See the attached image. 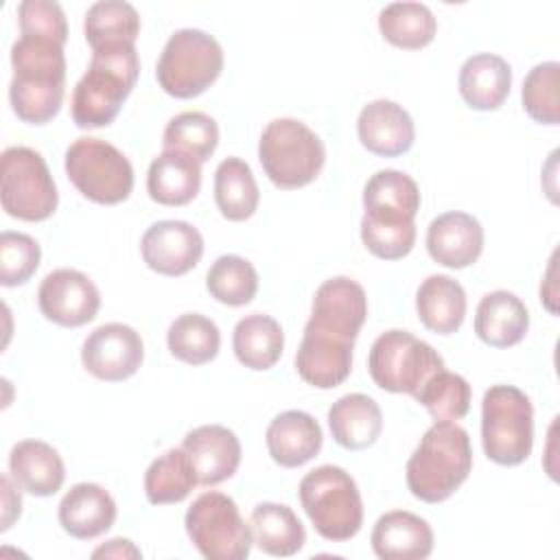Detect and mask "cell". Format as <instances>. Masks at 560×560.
I'll list each match as a JSON object with an SVG mask.
<instances>
[{
  "label": "cell",
  "instance_id": "cell-1",
  "mask_svg": "<svg viewBox=\"0 0 560 560\" xmlns=\"http://www.w3.org/2000/svg\"><path fill=\"white\" fill-rule=\"evenodd\" d=\"M11 66L9 98L15 116L28 125L50 122L66 94L63 42L22 33L11 46Z\"/></svg>",
  "mask_w": 560,
  "mask_h": 560
},
{
  "label": "cell",
  "instance_id": "cell-2",
  "mask_svg": "<svg viewBox=\"0 0 560 560\" xmlns=\"http://www.w3.org/2000/svg\"><path fill=\"white\" fill-rule=\"evenodd\" d=\"M140 74L136 44H112L92 50L90 66L72 92V120L81 129L114 122Z\"/></svg>",
  "mask_w": 560,
  "mask_h": 560
},
{
  "label": "cell",
  "instance_id": "cell-3",
  "mask_svg": "<svg viewBox=\"0 0 560 560\" xmlns=\"http://www.w3.org/2000/svg\"><path fill=\"white\" fill-rule=\"evenodd\" d=\"M468 431L457 422H433L407 459V488L424 503L446 501L470 475Z\"/></svg>",
  "mask_w": 560,
  "mask_h": 560
},
{
  "label": "cell",
  "instance_id": "cell-4",
  "mask_svg": "<svg viewBox=\"0 0 560 560\" xmlns=\"http://www.w3.org/2000/svg\"><path fill=\"white\" fill-rule=\"evenodd\" d=\"M300 503L326 540L346 542L363 525V501L357 481L339 466L324 464L306 472L300 481Z\"/></svg>",
  "mask_w": 560,
  "mask_h": 560
},
{
  "label": "cell",
  "instance_id": "cell-5",
  "mask_svg": "<svg viewBox=\"0 0 560 560\" xmlns=\"http://www.w3.org/2000/svg\"><path fill=\"white\" fill-rule=\"evenodd\" d=\"M258 160L278 188L293 190L311 184L322 173L326 149L302 120L276 118L260 133Z\"/></svg>",
  "mask_w": 560,
  "mask_h": 560
},
{
  "label": "cell",
  "instance_id": "cell-6",
  "mask_svg": "<svg viewBox=\"0 0 560 560\" xmlns=\"http://www.w3.org/2000/svg\"><path fill=\"white\" fill-rule=\"evenodd\" d=\"M481 444L499 466L523 464L534 444V407L514 385H492L481 402Z\"/></svg>",
  "mask_w": 560,
  "mask_h": 560
},
{
  "label": "cell",
  "instance_id": "cell-7",
  "mask_svg": "<svg viewBox=\"0 0 560 560\" xmlns=\"http://www.w3.org/2000/svg\"><path fill=\"white\" fill-rule=\"evenodd\" d=\"M372 381L392 394L416 398L420 389L444 370V359L409 330H385L378 335L368 354Z\"/></svg>",
  "mask_w": 560,
  "mask_h": 560
},
{
  "label": "cell",
  "instance_id": "cell-8",
  "mask_svg": "<svg viewBox=\"0 0 560 560\" xmlns=\"http://www.w3.org/2000/svg\"><path fill=\"white\" fill-rule=\"evenodd\" d=\"M223 70L221 44L199 28L175 31L155 66L160 88L175 98L203 94Z\"/></svg>",
  "mask_w": 560,
  "mask_h": 560
},
{
  "label": "cell",
  "instance_id": "cell-9",
  "mask_svg": "<svg viewBox=\"0 0 560 560\" xmlns=\"http://www.w3.org/2000/svg\"><path fill=\"white\" fill-rule=\"evenodd\" d=\"M66 175L94 203L114 206L133 190V166L122 151L98 138H77L66 151Z\"/></svg>",
  "mask_w": 560,
  "mask_h": 560
},
{
  "label": "cell",
  "instance_id": "cell-10",
  "mask_svg": "<svg viewBox=\"0 0 560 560\" xmlns=\"http://www.w3.org/2000/svg\"><path fill=\"white\" fill-rule=\"evenodd\" d=\"M0 201L9 217L44 221L59 203L55 179L46 160L31 147H7L2 151Z\"/></svg>",
  "mask_w": 560,
  "mask_h": 560
},
{
  "label": "cell",
  "instance_id": "cell-11",
  "mask_svg": "<svg viewBox=\"0 0 560 560\" xmlns=\"http://www.w3.org/2000/svg\"><path fill=\"white\" fill-rule=\"evenodd\" d=\"M186 532L195 549L208 560H245L252 549V529L232 497L199 494L186 512Z\"/></svg>",
  "mask_w": 560,
  "mask_h": 560
},
{
  "label": "cell",
  "instance_id": "cell-12",
  "mask_svg": "<svg viewBox=\"0 0 560 560\" xmlns=\"http://www.w3.org/2000/svg\"><path fill=\"white\" fill-rule=\"evenodd\" d=\"M144 359L142 337L127 324L109 322L88 335L81 346L83 368L98 381L118 383L138 372Z\"/></svg>",
  "mask_w": 560,
  "mask_h": 560
},
{
  "label": "cell",
  "instance_id": "cell-13",
  "mask_svg": "<svg viewBox=\"0 0 560 560\" xmlns=\"http://www.w3.org/2000/svg\"><path fill=\"white\" fill-rule=\"evenodd\" d=\"M37 304L46 319L66 328H79L96 317L101 293L85 273L63 267L42 280Z\"/></svg>",
  "mask_w": 560,
  "mask_h": 560
},
{
  "label": "cell",
  "instance_id": "cell-14",
  "mask_svg": "<svg viewBox=\"0 0 560 560\" xmlns=\"http://www.w3.org/2000/svg\"><path fill=\"white\" fill-rule=\"evenodd\" d=\"M354 341L306 324L295 354L300 378L317 389L341 385L352 370Z\"/></svg>",
  "mask_w": 560,
  "mask_h": 560
},
{
  "label": "cell",
  "instance_id": "cell-15",
  "mask_svg": "<svg viewBox=\"0 0 560 560\" xmlns=\"http://www.w3.org/2000/svg\"><path fill=\"white\" fill-rule=\"evenodd\" d=\"M142 260L162 276H184L203 256V238L199 230L186 221L164 219L153 223L140 243Z\"/></svg>",
  "mask_w": 560,
  "mask_h": 560
},
{
  "label": "cell",
  "instance_id": "cell-16",
  "mask_svg": "<svg viewBox=\"0 0 560 560\" xmlns=\"http://www.w3.org/2000/svg\"><path fill=\"white\" fill-rule=\"evenodd\" d=\"M368 317V295L359 282L337 276L319 284L313 298L311 319L306 324L322 330L357 339Z\"/></svg>",
  "mask_w": 560,
  "mask_h": 560
},
{
  "label": "cell",
  "instance_id": "cell-17",
  "mask_svg": "<svg viewBox=\"0 0 560 560\" xmlns=\"http://www.w3.org/2000/svg\"><path fill=\"white\" fill-rule=\"evenodd\" d=\"M182 448L192 462L199 486H217L230 479L241 464V442L223 424H203L186 433Z\"/></svg>",
  "mask_w": 560,
  "mask_h": 560
},
{
  "label": "cell",
  "instance_id": "cell-18",
  "mask_svg": "<svg viewBox=\"0 0 560 560\" xmlns=\"http://www.w3.org/2000/svg\"><path fill=\"white\" fill-rule=\"evenodd\" d=\"M427 252L438 265L464 269L483 252V228L468 212H444L427 228Z\"/></svg>",
  "mask_w": 560,
  "mask_h": 560
},
{
  "label": "cell",
  "instance_id": "cell-19",
  "mask_svg": "<svg viewBox=\"0 0 560 560\" xmlns=\"http://www.w3.org/2000/svg\"><path fill=\"white\" fill-rule=\"evenodd\" d=\"M357 133L370 153L383 158L407 153L416 140V127L409 112L387 98L372 101L361 109Z\"/></svg>",
  "mask_w": 560,
  "mask_h": 560
},
{
  "label": "cell",
  "instance_id": "cell-20",
  "mask_svg": "<svg viewBox=\"0 0 560 560\" xmlns=\"http://www.w3.org/2000/svg\"><path fill=\"white\" fill-rule=\"evenodd\" d=\"M265 442L271 459L278 466L298 468L322 451L324 435L319 422L311 413L289 409L269 422Z\"/></svg>",
  "mask_w": 560,
  "mask_h": 560
},
{
  "label": "cell",
  "instance_id": "cell-21",
  "mask_svg": "<svg viewBox=\"0 0 560 560\" xmlns=\"http://www.w3.org/2000/svg\"><path fill=\"white\" fill-rule=\"evenodd\" d=\"M370 542L381 560H422L433 551V529L413 512L392 510L376 521Z\"/></svg>",
  "mask_w": 560,
  "mask_h": 560
},
{
  "label": "cell",
  "instance_id": "cell-22",
  "mask_svg": "<svg viewBox=\"0 0 560 560\" xmlns=\"http://www.w3.org/2000/svg\"><path fill=\"white\" fill-rule=\"evenodd\" d=\"M116 521V501L98 483H74L59 503V525L79 540L105 534Z\"/></svg>",
  "mask_w": 560,
  "mask_h": 560
},
{
  "label": "cell",
  "instance_id": "cell-23",
  "mask_svg": "<svg viewBox=\"0 0 560 560\" xmlns=\"http://www.w3.org/2000/svg\"><path fill=\"white\" fill-rule=\"evenodd\" d=\"M9 472L18 488L33 497H52L66 479L57 448L42 440H22L9 453Z\"/></svg>",
  "mask_w": 560,
  "mask_h": 560
},
{
  "label": "cell",
  "instance_id": "cell-24",
  "mask_svg": "<svg viewBox=\"0 0 560 560\" xmlns=\"http://www.w3.org/2000/svg\"><path fill=\"white\" fill-rule=\"evenodd\" d=\"M457 85L468 107L479 112L499 109L512 88V68L494 52H477L464 61Z\"/></svg>",
  "mask_w": 560,
  "mask_h": 560
},
{
  "label": "cell",
  "instance_id": "cell-25",
  "mask_svg": "<svg viewBox=\"0 0 560 560\" xmlns=\"http://www.w3.org/2000/svg\"><path fill=\"white\" fill-rule=\"evenodd\" d=\"M529 328V313L521 298L510 291H492L481 298L475 311V335L492 348H510L523 341Z\"/></svg>",
  "mask_w": 560,
  "mask_h": 560
},
{
  "label": "cell",
  "instance_id": "cell-26",
  "mask_svg": "<svg viewBox=\"0 0 560 560\" xmlns=\"http://www.w3.org/2000/svg\"><path fill=\"white\" fill-rule=\"evenodd\" d=\"M328 427L332 440L348 451L372 446L383 431V413L368 394H346L328 409Z\"/></svg>",
  "mask_w": 560,
  "mask_h": 560
},
{
  "label": "cell",
  "instance_id": "cell-27",
  "mask_svg": "<svg viewBox=\"0 0 560 560\" xmlns=\"http://www.w3.org/2000/svg\"><path fill=\"white\" fill-rule=\"evenodd\" d=\"M201 188V164L182 153L164 149L149 164L147 190L162 206H184L197 197Z\"/></svg>",
  "mask_w": 560,
  "mask_h": 560
},
{
  "label": "cell",
  "instance_id": "cell-28",
  "mask_svg": "<svg viewBox=\"0 0 560 560\" xmlns=\"http://www.w3.org/2000/svg\"><path fill=\"white\" fill-rule=\"evenodd\" d=\"M416 311L424 328L438 335L459 330L466 317L464 287L444 273H433L416 291Z\"/></svg>",
  "mask_w": 560,
  "mask_h": 560
},
{
  "label": "cell",
  "instance_id": "cell-29",
  "mask_svg": "<svg viewBox=\"0 0 560 560\" xmlns=\"http://www.w3.org/2000/svg\"><path fill=\"white\" fill-rule=\"evenodd\" d=\"M249 529L254 545L276 558L295 556L306 542L302 521L289 505L282 503H258L252 510Z\"/></svg>",
  "mask_w": 560,
  "mask_h": 560
},
{
  "label": "cell",
  "instance_id": "cell-30",
  "mask_svg": "<svg viewBox=\"0 0 560 560\" xmlns=\"http://www.w3.org/2000/svg\"><path fill=\"white\" fill-rule=\"evenodd\" d=\"M232 348L241 365L262 372L278 363L284 348L282 326L265 313H252L236 322Z\"/></svg>",
  "mask_w": 560,
  "mask_h": 560
},
{
  "label": "cell",
  "instance_id": "cell-31",
  "mask_svg": "<svg viewBox=\"0 0 560 560\" xmlns=\"http://www.w3.org/2000/svg\"><path fill=\"white\" fill-rule=\"evenodd\" d=\"M413 219L416 217L394 210H365L361 219V241L376 258H405L416 245Z\"/></svg>",
  "mask_w": 560,
  "mask_h": 560
},
{
  "label": "cell",
  "instance_id": "cell-32",
  "mask_svg": "<svg viewBox=\"0 0 560 560\" xmlns=\"http://www.w3.org/2000/svg\"><path fill=\"white\" fill-rule=\"evenodd\" d=\"M214 201L223 219L245 221L260 201L258 184L249 164L241 158H225L214 171Z\"/></svg>",
  "mask_w": 560,
  "mask_h": 560
},
{
  "label": "cell",
  "instance_id": "cell-33",
  "mask_svg": "<svg viewBox=\"0 0 560 560\" xmlns=\"http://www.w3.org/2000/svg\"><path fill=\"white\" fill-rule=\"evenodd\" d=\"M197 483V472L184 448H168L144 472V494L153 505L179 503Z\"/></svg>",
  "mask_w": 560,
  "mask_h": 560
},
{
  "label": "cell",
  "instance_id": "cell-34",
  "mask_svg": "<svg viewBox=\"0 0 560 560\" xmlns=\"http://www.w3.org/2000/svg\"><path fill=\"white\" fill-rule=\"evenodd\" d=\"M381 35L405 50H418L433 42L438 22L422 2H392L378 13Z\"/></svg>",
  "mask_w": 560,
  "mask_h": 560
},
{
  "label": "cell",
  "instance_id": "cell-35",
  "mask_svg": "<svg viewBox=\"0 0 560 560\" xmlns=\"http://www.w3.org/2000/svg\"><path fill=\"white\" fill-rule=\"evenodd\" d=\"M166 346L175 359L188 365H203L219 354L221 332L210 317L201 313H184L171 322Z\"/></svg>",
  "mask_w": 560,
  "mask_h": 560
},
{
  "label": "cell",
  "instance_id": "cell-36",
  "mask_svg": "<svg viewBox=\"0 0 560 560\" xmlns=\"http://www.w3.org/2000/svg\"><path fill=\"white\" fill-rule=\"evenodd\" d=\"M83 33L92 50L112 44H136L140 15L133 4L122 0L94 2L85 13Z\"/></svg>",
  "mask_w": 560,
  "mask_h": 560
},
{
  "label": "cell",
  "instance_id": "cell-37",
  "mask_svg": "<svg viewBox=\"0 0 560 560\" xmlns=\"http://www.w3.org/2000/svg\"><path fill=\"white\" fill-rule=\"evenodd\" d=\"M206 289L221 304L243 306L249 304L258 291V273L247 258L223 254L208 269Z\"/></svg>",
  "mask_w": 560,
  "mask_h": 560
},
{
  "label": "cell",
  "instance_id": "cell-38",
  "mask_svg": "<svg viewBox=\"0 0 560 560\" xmlns=\"http://www.w3.org/2000/svg\"><path fill=\"white\" fill-rule=\"evenodd\" d=\"M219 144L217 120L203 112H182L168 120L162 147L168 151H182L195 158L199 164L210 160Z\"/></svg>",
  "mask_w": 560,
  "mask_h": 560
},
{
  "label": "cell",
  "instance_id": "cell-39",
  "mask_svg": "<svg viewBox=\"0 0 560 560\" xmlns=\"http://www.w3.org/2000/svg\"><path fill=\"white\" fill-rule=\"evenodd\" d=\"M365 210H396L416 217L420 210V188L402 171L385 168L374 173L363 188Z\"/></svg>",
  "mask_w": 560,
  "mask_h": 560
},
{
  "label": "cell",
  "instance_id": "cell-40",
  "mask_svg": "<svg viewBox=\"0 0 560 560\" xmlns=\"http://www.w3.org/2000/svg\"><path fill=\"white\" fill-rule=\"evenodd\" d=\"M416 400L435 422H455L462 420L470 409V385L462 374L442 370L420 389Z\"/></svg>",
  "mask_w": 560,
  "mask_h": 560
},
{
  "label": "cell",
  "instance_id": "cell-41",
  "mask_svg": "<svg viewBox=\"0 0 560 560\" xmlns=\"http://www.w3.org/2000/svg\"><path fill=\"white\" fill-rule=\"evenodd\" d=\"M560 63L542 61L529 70L523 81V107L527 116L540 125H558L560 122Z\"/></svg>",
  "mask_w": 560,
  "mask_h": 560
},
{
  "label": "cell",
  "instance_id": "cell-42",
  "mask_svg": "<svg viewBox=\"0 0 560 560\" xmlns=\"http://www.w3.org/2000/svg\"><path fill=\"white\" fill-rule=\"evenodd\" d=\"M42 249L24 232L4 230L0 234V282L2 287L24 284L39 267Z\"/></svg>",
  "mask_w": 560,
  "mask_h": 560
},
{
  "label": "cell",
  "instance_id": "cell-43",
  "mask_svg": "<svg viewBox=\"0 0 560 560\" xmlns=\"http://www.w3.org/2000/svg\"><path fill=\"white\" fill-rule=\"evenodd\" d=\"M20 33L24 35H44L66 44L68 24L63 9L52 0H24L18 7Z\"/></svg>",
  "mask_w": 560,
  "mask_h": 560
},
{
  "label": "cell",
  "instance_id": "cell-44",
  "mask_svg": "<svg viewBox=\"0 0 560 560\" xmlns=\"http://www.w3.org/2000/svg\"><path fill=\"white\" fill-rule=\"evenodd\" d=\"M2 483V532H7L11 527V523L20 516L22 512V497L20 492L13 488V481L4 475L0 479Z\"/></svg>",
  "mask_w": 560,
  "mask_h": 560
},
{
  "label": "cell",
  "instance_id": "cell-45",
  "mask_svg": "<svg viewBox=\"0 0 560 560\" xmlns=\"http://www.w3.org/2000/svg\"><path fill=\"white\" fill-rule=\"evenodd\" d=\"M92 556L94 558H98V556H105V558H127V556L129 558H140V551L127 538H112V540H107V545L94 549Z\"/></svg>",
  "mask_w": 560,
  "mask_h": 560
}]
</instances>
